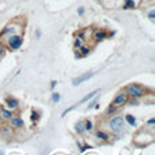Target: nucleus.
<instances>
[{
	"label": "nucleus",
	"mask_w": 155,
	"mask_h": 155,
	"mask_svg": "<svg viewBox=\"0 0 155 155\" xmlns=\"http://www.w3.org/2000/svg\"><path fill=\"white\" fill-rule=\"evenodd\" d=\"M125 91H127V94H128V97H131V98H134V99H137L144 95V88L140 84H136V83L129 84L128 87L125 88Z\"/></svg>",
	"instance_id": "obj_1"
},
{
	"label": "nucleus",
	"mask_w": 155,
	"mask_h": 155,
	"mask_svg": "<svg viewBox=\"0 0 155 155\" xmlns=\"http://www.w3.org/2000/svg\"><path fill=\"white\" fill-rule=\"evenodd\" d=\"M5 41H7V45L11 51H16V49H19L22 46V42H23L22 35H19V34H11Z\"/></svg>",
	"instance_id": "obj_2"
},
{
	"label": "nucleus",
	"mask_w": 155,
	"mask_h": 155,
	"mask_svg": "<svg viewBox=\"0 0 155 155\" xmlns=\"http://www.w3.org/2000/svg\"><path fill=\"white\" fill-rule=\"evenodd\" d=\"M109 128L112 129L113 132H116V134L121 132V131H123V128H124V118L121 117V116H116V117L110 118Z\"/></svg>",
	"instance_id": "obj_3"
},
{
	"label": "nucleus",
	"mask_w": 155,
	"mask_h": 155,
	"mask_svg": "<svg viewBox=\"0 0 155 155\" xmlns=\"http://www.w3.org/2000/svg\"><path fill=\"white\" fill-rule=\"evenodd\" d=\"M127 102H128V94H127L125 90H121L120 93L116 95V98L113 99V104L112 105L120 107V106H123V105H127Z\"/></svg>",
	"instance_id": "obj_4"
},
{
	"label": "nucleus",
	"mask_w": 155,
	"mask_h": 155,
	"mask_svg": "<svg viewBox=\"0 0 155 155\" xmlns=\"http://www.w3.org/2000/svg\"><path fill=\"white\" fill-rule=\"evenodd\" d=\"M91 76H94V72H86V74H83V75L75 78V79L72 80V84H74V86H79L80 83H83V82H86V80H88Z\"/></svg>",
	"instance_id": "obj_5"
},
{
	"label": "nucleus",
	"mask_w": 155,
	"mask_h": 155,
	"mask_svg": "<svg viewBox=\"0 0 155 155\" xmlns=\"http://www.w3.org/2000/svg\"><path fill=\"white\" fill-rule=\"evenodd\" d=\"M18 29H19L18 25H8L7 27H4V30H3L2 34H0V37H5V35H8V34H15Z\"/></svg>",
	"instance_id": "obj_6"
},
{
	"label": "nucleus",
	"mask_w": 155,
	"mask_h": 155,
	"mask_svg": "<svg viewBox=\"0 0 155 155\" xmlns=\"http://www.w3.org/2000/svg\"><path fill=\"white\" fill-rule=\"evenodd\" d=\"M106 37H107V34H106V31H104V30H95V31H94V35H93L95 42H99V41L105 40Z\"/></svg>",
	"instance_id": "obj_7"
},
{
	"label": "nucleus",
	"mask_w": 155,
	"mask_h": 155,
	"mask_svg": "<svg viewBox=\"0 0 155 155\" xmlns=\"http://www.w3.org/2000/svg\"><path fill=\"white\" fill-rule=\"evenodd\" d=\"M11 127L12 128H22L23 127V120L21 117H11Z\"/></svg>",
	"instance_id": "obj_8"
},
{
	"label": "nucleus",
	"mask_w": 155,
	"mask_h": 155,
	"mask_svg": "<svg viewBox=\"0 0 155 155\" xmlns=\"http://www.w3.org/2000/svg\"><path fill=\"white\" fill-rule=\"evenodd\" d=\"M5 104H7V106L10 107V109H16V107L19 106V102H18V99H15V98H11V97H8V98L5 99Z\"/></svg>",
	"instance_id": "obj_9"
},
{
	"label": "nucleus",
	"mask_w": 155,
	"mask_h": 155,
	"mask_svg": "<svg viewBox=\"0 0 155 155\" xmlns=\"http://www.w3.org/2000/svg\"><path fill=\"white\" fill-rule=\"evenodd\" d=\"M98 93H99V90H94V91H91L90 94H87V95H86V97H83V98H82V99H80V101H79V104H78V105H80V104H84V102H87L88 99L94 98V97H95V95H97V94H98Z\"/></svg>",
	"instance_id": "obj_10"
},
{
	"label": "nucleus",
	"mask_w": 155,
	"mask_h": 155,
	"mask_svg": "<svg viewBox=\"0 0 155 155\" xmlns=\"http://www.w3.org/2000/svg\"><path fill=\"white\" fill-rule=\"evenodd\" d=\"M0 117H2L3 120H10V118L12 117V112L7 110V109H2L0 110Z\"/></svg>",
	"instance_id": "obj_11"
},
{
	"label": "nucleus",
	"mask_w": 155,
	"mask_h": 155,
	"mask_svg": "<svg viewBox=\"0 0 155 155\" xmlns=\"http://www.w3.org/2000/svg\"><path fill=\"white\" fill-rule=\"evenodd\" d=\"M14 134V128L12 127H3L2 129V135L3 136H7V137H11Z\"/></svg>",
	"instance_id": "obj_12"
},
{
	"label": "nucleus",
	"mask_w": 155,
	"mask_h": 155,
	"mask_svg": "<svg viewBox=\"0 0 155 155\" xmlns=\"http://www.w3.org/2000/svg\"><path fill=\"white\" fill-rule=\"evenodd\" d=\"M95 137H97V139H99V140H104V142L109 140V135L105 134V132H102V131H98V132H97V134H95Z\"/></svg>",
	"instance_id": "obj_13"
},
{
	"label": "nucleus",
	"mask_w": 155,
	"mask_h": 155,
	"mask_svg": "<svg viewBox=\"0 0 155 155\" xmlns=\"http://www.w3.org/2000/svg\"><path fill=\"white\" fill-rule=\"evenodd\" d=\"M75 129H76L78 134L82 135L83 132H84V123H83V121H78L76 125H75Z\"/></svg>",
	"instance_id": "obj_14"
},
{
	"label": "nucleus",
	"mask_w": 155,
	"mask_h": 155,
	"mask_svg": "<svg viewBox=\"0 0 155 155\" xmlns=\"http://www.w3.org/2000/svg\"><path fill=\"white\" fill-rule=\"evenodd\" d=\"M90 53V48L88 46H80L79 48V56H87V54Z\"/></svg>",
	"instance_id": "obj_15"
},
{
	"label": "nucleus",
	"mask_w": 155,
	"mask_h": 155,
	"mask_svg": "<svg viewBox=\"0 0 155 155\" xmlns=\"http://www.w3.org/2000/svg\"><path fill=\"white\" fill-rule=\"evenodd\" d=\"M125 120L128 121V124H129L131 127H136V118H135L134 116L127 114V116H125Z\"/></svg>",
	"instance_id": "obj_16"
},
{
	"label": "nucleus",
	"mask_w": 155,
	"mask_h": 155,
	"mask_svg": "<svg viewBox=\"0 0 155 155\" xmlns=\"http://www.w3.org/2000/svg\"><path fill=\"white\" fill-rule=\"evenodd\" d=\"M117 109H118L117 106H114V105H110V106L106 109V113H107V114H113V113L117 112Z\"/></svg>",
	"instance_id": "obj_17"
},
{
	"label": "nucleus",
	"mask_w": 155,
	"mask_h": 155,
	"mask_svg": "<svg viewBox=\"0 0 155 155\" xmlns=\"http://www.w3.org/2000/svg\"><path fill=\"white\" fill-rule=\"evenodd\" d=\"M84 131H93V123L90 120L84 121Z\"/></svg>",
	"instance_id": "obj_18"
},
{
	"label": "nucleus",
	"mask_w": 155,
	"mask_h": 155,
	"mask_svg": "<svg viewBox=\"0 0 155 155\" xmlns=\"http://www.w3.org/2000/svg\"><path fill=\"white\" fill-rule=\"evenodd\" d=\"M60 99H61V95H60L59 93H53V94H52V101H53L54 104H57Z\"/></svg>",
	"instance_id": "obj_19"
},
{
	"label": "nucleus",
	"mask_w": 155,
	"mask_h": 155,
	"mask_svg": "<svg viewBox=\"0 0 155 155\" xmlns=\"http://www.w3.org/2000/svg\"><path fill=\"white\" fill-rule=\"evenodd\" d=\"M83 41H84V40H82V38H79V37H78L76 40H75V42H74V46H75L76 49H79L80 46L83 45Z\"/></svg>",
	"instance_id": "obj_20"
},
{
	"label": "nucleus",
	"mask_w": 155,
	"mask_h": 155,
	"mask_svg": "<svg viewBox=\"0 0 155 155\" xmlns=\"http://www.w3.org/2000/svg\"><path fill=\"white\" fill-rule=\"evenodd\" d=\"M76 106H78V105H74V106H71V107H68V109H65L64 112L61 113V117H65V116H67V114H68V113H70V112H72V110L75 109Z\"/></svg>",
	"instance_id": "obj_21"
},
{
	"label": "nucleus",
	"mask_w": 155,
	"mask_h": 155,
	"mask_svg": "<svg viewBox=\"0 0 155 155\" xmlns=\"http://www.w3.org/2000/svg\"><path fill=\"white\" fill-rule=\"evenodd\" d=\"M134 7H135V2H134V0L125 2V5H124V8H134Z\"/></svg>",
	"instance_id": "obj_22"
},
{
	"label": "nucleus",
	"mask_w": 155,
	"mask_h": 155,
	"mask_svg": "<svg viewBox=\"0 0 155 155\" xmlns=\"http://www.w3.org/2000/svg\"><path fill=\"white\" fill-rule=\"evenodd\" d=\"M38 117H40V116H38V112L33 110V112H31V120H33V121H37Z\"/></svg>",
	"instance_id": "obj_23"
},
{
	"label": "nucleus",
	"mask_w": 155,
	"mask_h": 155,
	"mask_svg": "<svg viewBox=\"0 0 155 155\" xmlns=\"http://www.w3.org/2000/svg\"><path fill=\"white\" fill-rule=\"evenodd\" d=\"M95 104H97V99H94L93 102H90V104H88V106H87V110H90L91 107H94V105H95Z\"/></svg>",
	"instance_id": "obj_24"
},
{
	"label": "nucleus",
	"mask_w": 155,
	"mask_h": 155,
	"mask_svg": "<svg viewBox=\"0 0 155 155\" xmlns=\"http://www.w3.org/2000/svg\"><path fill=\"white\" fill-rule=\"evenodd\" d=\"M148 18H150L151 21H154V19H155V11H150V14H148Z\"/></svg>",
	"instance_id": "obj_25"
},
{
	"label": "nucleus",
	"mask_w": 155,
	"mask_h": 155,
	"mask_svg": "<svg viewBox=\"0 0 155 155\" xmlns=\"http://www.w3.org/2000/svg\"><path fill=\"white\" fill-rule=\"evenodd\" d=\"M4 51H5V49H4V46H3L2 44H0V57H2L3 54H4Z\"/></svg>",
	"instance_id": "obj_26"
},
{
	"label": "nucleus",
	"mask_w": 155,
	"mask_h": 155,
	"mask_svg": "<svg viewBox=\"0 0 155 155\" xmlns=\"http://www.w3.org/2000/svg\"><path fill=\"white\" fill-rule=\"evenodd\" d=\"M56 84H57L56 80H52V82H51V88H54V87H56Z\"/></svg>",
	"instance_id": "obj_27"
},
{
	"label": "nucleus",
	"mask_w": 155,
	"mask_h": 155,
	"mask_svg": "<svg viewBox=\"0 0 155 155\" xmlns=\"http://www.w3.org/2000/svg\"><path fill=\"white\" fill-rule=\"evenodd\" d=\"M155 124V118H150V120H148V125H154Z\"/></svg>",
	"instance_id": "obj_28"
},
{
	"label": "nucleus",
	"mask_w": 155,
	"mask_h": 155,
	"mask_svg": "<svg viewBox=\"0 0 155 155\" xmlns=\"http://www.w3.org/2000/svg\"><path fill=\"white\" fill-rule=\"evenodd\" d=\"M83 12H84V8H79V10H78V14H79V15H83Z\"/></svg>",
	"instance_id": "obj_29"
},
{
	"label": "nucleus",
	"mask_w": 155,
	"mask_h": 155,
	"mask_svg": "<svg viewBox=\"0 0 155 155\" xmlns=\"http://www.w3.org/2000/svg\"><path fill=\"white\" fill-rule=\"evenodd\" d=\"M35 37H37V38H38V37H41V33H40V31H37V33H35Z\"/></svg>",
	"instance_id": "obj_30"
},
{
	"label": "nucleus",
	"mask_w": 155,
	"mask_h": 155,
	"mask_svg": "<svg viewBox=\"0 0 155 155\" xmlns=\"http://www.w3.org/2000/svg\"><path fill=\"white\" fill-rule=\"evenodd\" d=\"M0 154H3V151H0Z\"/></svg>",
	"instance_id": "obj_31"
},
{
	"label": "nucleus",
	"mask_w": 155,
	"mask_h": 155,
	"mask_svg": "<svg viewBox=\"0 0 155 155\" xmlns=\"http://www.w3.org/2000/svg\"><path fill=\"white\" fill-rule=\"evenodd\" d=\"M125 2H129V0H125Z\"/></svg>",
	"instance_id": "obj_32"
},
{
	"label": "nucleus",
	"mask_w": 155,
	"mask_h": 155,
	"mask_svg": "<svg viewBox=\"0 0 155 155\" xmlns=\"http://www.w3.org/2000/svg\"><path fill=\"white\" fill-rule=\"evenodd\" d=\"M0 128H2V125H0Z\"/></svg>",
	"instance_id": "obj_33"
}]
</instances>
